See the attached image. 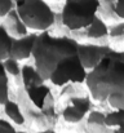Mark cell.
I'll return each instance as SVG.
<instances>
[{"mask_svg":"<svg viewBox=\"0 0 124 133\" xmlns=\"http://www.w3.org/2000/svg\"><path fill=\"white\" fill-rule=\"evenodd\" d=\"M29 101L41 111H56V99L45 80L22 85Z\"/></svg>","mask_w":124,"mask_h":133,"instance_id":"obj_6","label":"cell"},{"mask_svg":"<svg viewBox=\"0 0 124 133\" xmlns=\"http://www.w3.org/2000/svg\"><path fill=\"white\" fill-rule=\"evenodd\" d=\"M122 39H124V22H123V30H122Z\"/></svg>","mask_w":124,"mask_h":133,"instance_id":"obj_24","label":"cell"},{"mask_svg":"<svg viewBox=\"0 0 124 133\" xmlns=\"http://www.w3.org/2000/svg\"><path fill=\"white\" fill-rule=\"evenodd\" d=\"M35 133H57V132L54 131V128H47V129H40L39 132Z\"/></svg>","mask_w":124,"mask_h":133,"instance_id":"obj_22","label":"cell"},{"mask_svg":"<svg viewBox=\"0 0 124 133\" xmlns=\"http://www.w3.org/2000/svg\"><path fill=\"white\" fill-rule=\"evenodd\" d=\"M78 44L71 36H54L48 30L38 32L31 58L45 82L57 87L84 83L88 70L79 58Z\"/></svg>","mask_w":124,"mask_h":133,"instance_id":"obj_1","label":"cell"},{"mask_svg":"<svg viewBox=\"0 0 124 133\" xmlns=\"http://www.w3.org/2000/svg\"><path fill=\"white\" fill-rule=\"evenodd\" d=\"M113 48H110L109 45H101V44H78V53H79V58L82 61L83 66L87 70L93 69L101 59L102 57L109 53Z\"/></svg>","mask_w":124,"mask_h":133,"instance_id":"obj_8","label":"cell"},{"mask_svg":"<svg viewBox=\"0 0 124 133\" xmlns=\"http://www.w3.org/2000/svg\"><path fill=\"white\" fill-rule=\"evenodd\" d=\"M14 6V0H0V18H3Z\"/></svg>","mask_w":124,"mask_h":133,"instance_id":"obj_20","label":"cell"},{"mask_svg":"<svg viewBox=\"0 0 124 133\" xmlns=\"http://www.w3.org/2000/svg\"><path fill=\"white\" fill-rule=\"evenodd\" d=\"M12 36L4 27V25L0 22V61H4L5 58L10 57V49H12Z\"/></svg>","mask_w":124,"mask_h":133,"instance_id":"obj_15","label":"cell"},{"mask_svg":"<svg viewBox=\"0 0 124 133\" xmlns=\"http://www.w3.org/2000/svg\"><path fill=\"white\" fill-rule=\"evenodd\" d=\"M105 123L110 128H118L124 125V109H114L105 114Z\"/></svg>","mask_w":124,"mask_h":133,"instance_id":"obj_18","label":"cell"},{"mask_svg":"<svg viewBox=\"0 0 124 133\" xmlns=\"http://www.w3.org/2000/svg\"><path fill=\"white\" fill-rule=\"evenodd\" d=\"M73 32L82 34L83 36H85L88 39H103V38L109 36V27H107L105 19L101 18L100 16H97L87 27L78 30V31H73Z\"/></svg>","mask_w":124,"mask_h":133,"instance_id":"obj_12","label":"cell"},{"mask_svg":"<svg viewBox=\"0 0 124 133\" xmlns=\"http://www.w3.org/2000/svg\"><path fill=\"white\" fill-rule=\"evenodd\" d=\"M113 133H124V125H120L118 128H114V132Z\"/></svg>","mask_w":124,"mask_h":133,"instance_id":"obj_23","label":"cell"},{"mask_svg":"<svg viewBox=\"0 0 124 133\" xmlns=\"http://www.w3.org/2000/svg\"><path fill=\"white\" fill-rule=\"evenodd\" d=\"M92 99L111 109H124V52L111 49L90 70L84 80Z\"/></svg>","mask_w":124,"mask_h":133,"instance_id":"obj_2","label":"cell"},{"mask_svg":"<svg viewBox=\"0 0 124 133\" xmlns=\"http://www.w3.org/2000/svg\"><path fill=\"white\" fill-rule=\"evenodd\" d=\"M98 0H65L61 21L70 31H78L87 27L96 17Z\"/></svg>","mask_w":124,"mask_h":133,"instance_id":"obj_4","label":"cell"},{"mask_svg":"<svg viewBox=\"0 0 124 133\" xmlns=\"http://www.w3.org/2000/svg\"><path fill=\"white\" fill-rule=\"evenodd\" d=\"M38 32H29L25 36L21 38H13L12 39V49H10V57L21 61L31 58L34 43L36 39Z\"/></svg>","mask_w":124,"mask_h":133,"instance_id":"obj_9","label":"cell"},{"mask_svg":"<svg viewBox=\"0 0 124 133\" xmlns=\"http://www.w3.org/2000/svg\"><path fill=\"white\" fill-rule=\"evenodd\" d=\"M3 112L6 120H9L12 124L18 125V127H23L26 124V119L23 116V112L17 102L16 98H8L4 103H3Z\"/></svg>","mask_w":124,"mask_h":133,"instance_id":"obj_13","label":"cell"},{"mask_svg":"<svg viewBox=\"0 0 124 133\" xmlns=\"http://www.w3.org/2000/svg\"><path fill=\"white\" fill-rule=\"evenodd\" d=\"M87 133H113L114 128H110L105 123V112L98 110H90L85 118Z\"/></svg>","mask_w":124,"mask_h":133,"instance_id":"obj_11","label":"cell"},{"mask_svg":"<svg viewBox=\"0 0 124 133\" xmlns=\"http://www.w3.org/2000/svg\"><path fill=\"white\" fill-rule=\"evenodd\" d=\"M10 97V82L5 72V69L3 66V62L0 61V106Z\"/></svg>","mask_w":124,"mask_h":133,"instance_id":"obj_17","label":"cell"},{"mask_svg":"<svg viewBox=\"0 0 124 133\" xmlns=\"http://www.w3.org/2000/svg\"><path fill=\"white\" fill-rule=\"evenodd\" d=\"M97 16L103 19H118L115 13V0H98Z\"/></svg>","mask_w":124,"mask_h":133,"instance_id":"obj_16","label":"cell"},{"mask_svg":"<svg viewBox=\"0 0 124 133\" xmlns=\"http://www.w3.org/2000/svg\"><path fill=\"white\" fill-rule=\"evenodd\" d=\"M1 23L4 25V27L6 29V31L10 34L12 38H21V36H25L30 32L29 27L21 19V17L18 16L14 6L3 17Z\"/></svg>","mask_w":124,"mask_h":133,"instance_id":"obj_10","label":"cell"},{"mask_svg":"<svg viewBox=\"0 0 124 133\" xmlns=\"http://www.w3.org/2000/svg\"><path fill=\"white\" fill-rule=\"evenodd\" d=\"M115 13L118 18L124 19V0H115Z\"/></svg>","mask_w":124,"mask_h":133,"instance_id":"obj_21","label":"cell"},{"mask_svg":"<svg viewBox=\"0 0 124 133\" xmlns=\"http://www.w3.org/2000/svg\"><path fill=\"white\" fill-rule=\"evenodd\" d=\"M0 133H26V132L16 129L14 124H12L5 118H0Z\"/></svg>","mask_w":124,"mask_h":133,"instance_id":"obj_19","label":"cell"},{"mask_svg":"<svg viewBox=\"0 0 124 133\" xmlns=\"http://www.w3.org/2000/svg\"><path fill=\"white\" fill-rule=\"evenodd\" d=\"M16 99L23 112L26 123L31 127H36L39 129L54 128L57 123V111H41L36 109L27 98L22 85H19L16 90Z\"/></svg>","mask_w":124,"mask_h":133,"instance_id":"obj_5","label":"cell"},{"mask_svg":"<svg viewBox=\"0 0 124 133\" xmlns=\"http://www.w3.org/2000/svg\"><path fill=\"white\" fill-rule=\"evenodd\" d=\"M92 110V97L88 96H73L69 98L67 105L62 110V118L65 122L76 124L87 118Z\"/></svg>","mask_w":124,"mask_h":133,"instance_id":"obj_7","label":"cell"},{"mask_svg":"<svg viewBox=\"0 0 124 133\" xmlns=\"http://www.w3.org/2000/svg\"><path fill=\"white\" fill-rule=\"evenodd\" d=\"M14 9L29 30L40 32L56 23V14L45 0H14Z\"/></svg>","mask_w":124,"mask_h":133,"instance_id":"obj_3","label":"cell"},{"mask_svg":"<svg viewBox=\"0 0 124 133\" xmlns=\"http://www.w3.org/2000/svg\"><path fill=\"white\" fill-rule=\"evenodd\" d=\"M1 62L9 78V82L12 80L17 84V87H19L22 84V66L19 65V61L13 57H8Z\"/></svg>","mask_w":124,"mask_h":133,"instance_id":"obj_14","label":"cell"}]
</instances>
